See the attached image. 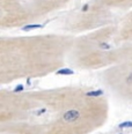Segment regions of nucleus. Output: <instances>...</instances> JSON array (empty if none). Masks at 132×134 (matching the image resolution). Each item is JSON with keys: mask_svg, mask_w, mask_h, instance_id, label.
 <instances>
[{"mask_svg": "<svg viewBox=\"0 0 132 134\" xmlns=\"http://www.w3.org/2000/svg\"><path fill=\"white\" fill-rule=\"evenodd\" d=\"M108 98L88 86L0 89V134H89L109 117Z\"/></svg>", "mask_w": 132, "mask_h": 134, "instance_id": "nucleus-1", "label": "nucleus"}, {"mask_svg": "<svg viewBox=\"0 0 132 134\" xmlns=\"http://www.w3.org/2000/svg\"><path fill=\"white\" fill-rule=\"evenodd\" d=\"M74 35L47 32L1 36L0 85L49 76L67 64Z\"/></svg>", "mask_w": 132, "mask_h": 134, "instance_id": "nucleus-2", "label": "nucleus"}, {"mask_svg": "<svg viewBox=\"0 0 132 134\" xmlns=\"http://www.w3.org/2000/svg\"><path fill=\"white\" fill-rule=\"evenodd\" d=\"M116 23L74 36L67 64L77 71H103L118 59Z\"/></svg>", "mask_w": 132, "mask_h": 134, "instance_id": "nucleus-3", "label": "nucleus"}, {"mask_svg": "<svg viewBox=\"0 0 132 134\" xmlns=\"http://www.w3.org/2000/svg\"><path fill=\"white\" fill-rule=\"evenodd\" d=\"M99 75L109 94L120 102L132 104V43L122 44L117 61Z\"/></svg>", "mask_w": 132, "mask_h": 134, "instance_id": "nucleus-4", "label": "nucleus"}, {"mask_svg": "<svg viewBox=\"0 0 132 134\" xmlns=\"http://www.w3.org/2000/svg\"><path fill=\"white\" fill-rule=\"evenodd\" d=\"M117 21L118 18H116L112 13L94 5L89 0L85 2L79 9L67 16L66 20L64 21L63 29L66 34L77 36L109 24L117 23Z\"/></svg>", "mask_w": 132, "mask_h": 134, "instance_id": "nucleus-5", "label": "nucleus"}, {"mask_svg": "<svg viewBox=\"0 0 132 134\" xmlns=\"http://www.w3.org/2000/svg\"><path fill=\"white\" fill-rule=\"evenodd\" d=\"M28 19V23L34 24L52 14L65 9L73 0H16Z\"/></svg>", "mask_w": 132, "mask_h": 134, "instance_id": "nucleus-6", "label": "nucleus"}, {"mask_svg": "<svg viewBox=\"0 0 132 134\" xmlns=\"http://www.w3.org/2000/svg\"><path fill=\"white\" fill-rule=\"evenodd\" d=\"M116 26L117 42L119 44L132 43V9L120 16Z\"/></svg>", "mask_w": 132, "mask_h": 134, "instance_id": "nucleus-7", "label": "nucleus"}]
</instances>
